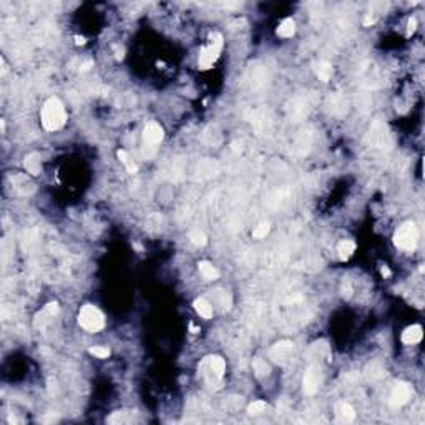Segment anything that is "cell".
I'll use <instances>...</instances> for the list:
<instances>
[{
    "instance_id": "7c38bea8",
    "label": "cell",
    "mask_w": 425,
    "mask_h": 425,
    "mask_svg": "<svg viewBox=\"0 0 425 425\" xmlns=\"http://www.w3.org/2000/svg\"><path fill=\"white\" fill-rule=\"evenodd\" d=\"M335 415H337V419L341 420V422H346V424H349L355 419L354 408L346 402H341L335 406Z\"/></svg>"
},
{
    "instance_id": "4fadbf2b",
    "label": "cell",
    "mask_w": 425,
    "mask_h": 425,
    "mask_svg": "<svg viewBox=\"0 0 425 425\" xmlns=\"http://www.w3.org/2000/svg\"><path fill=\"white\" fill-rule=\"evenodd\" d=\"M198 269H200V274L206 279V281H214V279L220 277V271H218L211 262H208V261L198 262Z\"/></svg>"
},
{
    "instance_id": "f1b7e54d",
    "label": "cell",
    "mask_w": 425,
    "mask_h": 425,
    "mask_svg": "<svg viewBox=\"0 0 425 425\" xmlns=\"http://www.w3.org/2000/svg\"><path fill=\"white\" fill-rule=\"evenodd\" d=\"M189 329H191V331H193V333H194V334H196V333H200V329H198V327H194V326H193V324H191V326H189Z\"/></svg>"
},
{
    "instance_id": "8992f818",
    "label": "cell",
    "mask_w": 425,
    "mask_h": 425,
    "mask_svg": "<svg viewBox=\"0 0 425 425\" xmlns=\"http://www.w3.org/2000/svg\"><path fill=\"white\" fill-rule=\"evenodd\" d=\"M412 394H414V390H412V387L408 386V384L399 382L397 386L392 388L390 397H388V404H390L392 407H402L412 399Z\"/></svg>"
},
{
    "instance_id": "e0dca14e",
    "label": "cell",
    "mask_w": 425,
    "mask_h": 425,
    "mask_svg": "<svg viewBox=\"0 0 425 425\" xmlns=\"http://www.w3.org/2000/svg\"><path fill=\"white\" fill-rule=\"evenodd\" d=\"M354 251H355V244L349 240L341 241L337 244V253H339V258H341L342 261H347V259L354 254Z\"/></svg>"
},
{
    "instance_id": "ffe728a7",
    "label": "cell",
    "mask_w": 425,
    "mask_h": 425,
    "mask_svg": "<svg viewBox=\"0 0 425 425\" xmlns=\"http://www.w3.org/2000/svg\"><path fill=\"white\" fill-rule=\"evenodd\" d=\"M189 240H191L194 246H204L206 242H208L206 234L203 231H200V229H193V231L189 233Z\"/></svg>"
},
{
    "instance_id": "52a82bcc",
    "label": "cell",
    "mask_w": 425,
    "mask_h": 425,
    "mask_svg": "<svg viewBox=\"0 0 425 425\" xmlns=\"http://www.w3.org/2000/svg\"><path fill=\"white\" fill-rule=\"evenodd\" d=\"M322 382V374L321 367L319 366H311L304 374V394L306 395H314L317 392L319 386Z\"/></svg>"
},
{
    "instance_id": "484cf974",
    "label": "cell",
    "mask_w": 425,
    "mask_h": 425,
    "mask_svg": "<svg viewBox=\"0 0 425 425\" xmlns=\"http://www.w3.org/2000/svg\"><path fill=\"white\" fill-rule=\"evenodd\" d=\"M92 65H93L92 62H85V63L82 65V67H80V70H82V72H87V70H90V67H92Z\"/></svg>"
},
{
    "instance_id": "cb8c5ba5",
    "label": "cell",
    "mask_w": 425,
    "mask_h": 425,
    "mask_svg": "<svg viewBox=\"0 0 425 425\" xmlns=\"http://www.w3.org/2000/svg\"><path fill=\"white\" fill-rule=\"evenodd\" d=\"M415 25H417L415 18H410V20H408V32H407V35H410L412 32L415 30Z\"/></svg>"
},
{
    "instance_id": "d4e9b609",
    "label": "cell",
    "mask_w": 425,
    "mask_h": 425,
    "mask_svg": "<svg viewBox=\"0 0 425 425\" xmlns=\"http://www.w3.org/2000/svg\"><path fill=\"white\" fill-rule=\"evenodd\" d=\"M374 22H375V18L372 17V14H369V15H367L366 18H364V25H366V27H369L370 23H374Z\"/></svg>"
},
{
    "instance_id": "ac0fdd59",
    "label": "cell",
    "mask_w": 425,
    "mask_h": 425,
    "mask_svg": "<svg viewBox=\"0 0 425 425\" xmlns=\"http://www.w3.org/2000/svg\"><path fill=\"white\" fill-rule=\"evenodd\" d=\"M253 369H254V372H256V375L259 379L269 375V372H271L269 366L266 364V361H262V359H256V361L253 362Z\"/></svg>"
},
{
    "instance_id": "83f0119b",
    "label": "cell",
    "mask_w": 425,
    "mask_h": 425,
    "mask_svg": "<svg viewBox=\"0 0 425 425\" xmlns=\"http://www.w3.org/2000/svg\"><path fill=\"white\" fill-rule=\"evenodd\" d=\"M75 40H76V43H78V45H83V43H85L83 37H75Z\"/></svg>"
},
{
    "instance_id": "ba28073f",
    "label": "cell",
    "mask_w": 425,
    "mask_h": 425,
    "mask_svg": "<svg viewBox=\"0 0 425 425\" xmlns=\"http://www.w3.org/2000/svg\"><path fill=\"white\" fill-rule=\"evenodd\" d=\"M294 354V346L293 342L289 341H282V342H277L276 346L271 349V359L274 362H284V361H289Z\"/></svg>"
},
{
    "instance_id": "277c9868",
    "label": "cell",
    "mask_w": 425,
    "mask_h": 425,
    "mask_svg": "<svg viewBox=\"0 0 425 425\" xmlns=\"http://www.w3.org/2000/svg\"><path fill=\"white\" fill-rule=\"evenodd\" d=\"M211 43L208 47H203L200 52V68H206L213 67V63L218 60L220 56V52H221V47H222V37L221 34H211Z\"/></svg>"
},
{
    "instance_id": "4316f807",
    "label": "cell",
    "mask_w": 425,
    "mask_h": 425,
    "mask_svg": "<svg viewBox=\"0 0 425 425\" xmlns=\"http://www.w3.org/2000/svg\"><path fill=\"white\" fill-rule=\"evenodd\" d=\"M380 271H382V276H390V269L386 268V266H384V268L380 269Z\"/></svg>"
},
{
    "instance_id": "6da1fadb",
    "label": "cell",
    "mask_w": 425,
    "mask_h": 425,
    "mask_svg": "<svg viewBox=\"0 0 425 425\" xmlns=\"http://www.w3.org/2000/svg\"><path fill=\"white\" fill-rule=\"evenodd\" d=\"M65 121H67V111H65L63 103L55 96L48 98L42 108L43 128L48 129V131H56V129L63 128Z\"/></svg>"
},
{
    "instance_id": "9a60e30c",
    "label": "cell",
    "mask_w": 425,
    "mask_h": 425,
    "mask_svg": "<svg viewBox=\"0 0 425 425\" xmlns=\"http://www.w3.org/2000/svg\"><path fill=\"white\" fill-rule=\"evenodd\" d=\"M296 34V22L293 18H284L277 27V35L282 38H291Z\"/></svg>"
},
{
    "instance_id": "9c48e42d",
    "label": "cell",
    "mask_w": 425,
    "mask_h": 425,
    "mask_svg": "<svg viewBox=\"0 0 425 425\" xmlns=\"http://www.w3.org/2000/svg\"><path fill=\"white\" fill-rule=\"evenodd\" d=\"M163 135H165L163 128L156 121H149V123H147V127L143 128V140L149 147H156L163 140Z\"/></svg>"
},
{
    "instance_id": "2e32d148",
    "label": "cell",
    "mask_w": 425,
    "mask_h": 425,
    "mask_svg": "<svg viewBox=\"0 0 425 425\" xmlns=\"http://www.w3.org/2000/svg\"><path fill=\"white\" fill-rule=\"evenodd\" d=\"M193 306H194V309H196V313L200 314L201 317H204V319L213 317V306L209 304V302L206 301V299H203V297L196 299V301L193 302Z\"/></svg>"
},
{
    "instance_id": "7402d4cb",
    "label": "cell",
    "mask_w": 425,
    "mask_h": 425,
    "mask_svg": "<svg viewBox=\"0 0 425 425\" xmlns=\"http://www.w3.org/2000/svg\"><path fill=\"white\" fill-rule=\"evenodd\" d=\"M118 158H120L121 163H123L125 166L128 168V171L131 173V175H133V173L138 171V166H136V165L129 163V158H128V155H127V151H123V149H120V151H118Z\"/></svg>"
},
{
    "instance_id": "44dd1931",
    "label": "cell",
    "mask_w": 425,
    "mask_h": 425,
    "mask_svg": "<svg viewBox=\"0 0 425 425\" xmlns=\"http://www.w3.org/2000/svg\"><path fill=\"white\" fill-rule=\"evenodd\" d=\"M88 352H90L92 355H95V357H98V359H107L108 355H110V349H108V347H105V346L90 347Z\"/></svg>"
},
{
    "instance_id": "8fae6325",
    "label": "cell",
    "mask_w": 425,
    "mask_h": 425,
    "mask_svg": "<svg viewBox=\"0 0 425 425\" xmlns=\"http://www.w3.org/2000/svg\"><path fill=\"white\" fill-rule=\"evenodd\" d=\"M23 166L30 175H38L40 169H42V158H40L38 153H30L23 160Z\"/></svg>"
},
{
    "instance_id": "5bb4252c",
    "label": "cell",
    "mask_w": 425,
    "mask_h": 425,
    "mask_svg": "<svg viewBox=\"0 0 425 425\" xmlns=\"http://www.w3.org/2000/svg\"><path fill=\"white\" fill-rule=\"evenodd\" d=\"M314 72H315V75L319 76V80H322V82H329L331 76H333V74H334V68L329 62H319V63L314 65Z\"/></svg>"
},
{
    "instance_id": "30bf717a",
    "label": "cell",
    "mask_w": 425,
    "mask_h": 425,
    "mask_svg": "<svg viewBox=\"0 0 425 425\" xmlns=\"http://www.w3.org/2000/svg\"><path fill=\"white\" fill-rule=\"evenodd\" d=\"M422 327L419 324H414V326H408L406 331L402 333V342L406 344H417L422 341Z\"/></svg>"
},
{
    "instance_id": "5b68a950",
    "label": "cell",
    "mask_w": 425,
    "mask_h": 425,
    "mask_svg": "<svg viewBox=\"0 0 425 425\" xmlns=\"http://www.w3.org/2000/svg\"><path fill=\"white\" fill-rule=\"evenodd\" d=\"M201 369L204 370L203 374L208 379V382L216 386V384L221 382L222 375H224L226 364L220 355H211V357H206V361L201 364Z\"/></svg>"
},
{
    "instance_id": "603a6c76",
    "label": "cell",
    "mask_w": 425,
    "mask_h": 425,
    "mask_svg": "<svg viewBox=\"0 0 425 425\" xmlns=\"http://www.w3.org/2000/svg\"><path fill=\"white\" fill-rule=\"evenodd\" d=\"M269 233V222H261V224L256 226V229L253 231V236L258 238V240H261V238H266Z\"/></svg>"
},
{
    "instance_id": "3957f363",
    "label": "cell",
    "mask_w": 425,
    "mask_h": 425,
    "mask_svg": "<svg viewBox=\"0 0 425 425\" xmlns=\"http://www.w3.org/2000/svg\"><path fill=\"white\" fill-rule=\"evenodd\" d=\"M419 240V231L412 221L404 222L394 234V244L402 251H414Z\"/></svg>"
},
{
    "instance_id": "d6986e66",
    "label": "cell",
    "mask_w": 425,
    "mask_h": 425,
    "mask_svg": "<svg viewBox=\"0 0 425 425\" xmlns=\"http://www.w3.org/2000/svg\"><path fill=\"white\" fill-rule=\"evenodd\" d=\"M248 410H249L251 415H261V414H264V412L269 410V406L264 402V400H256V402L251 404Z\"/></svg>"
},
{
    "instance_id": "7a4b0ae2",
    "label": "cell",
    "mask_w": 425,
    "mask_h": 425,
    "mask_svg": "<svg viewBox=\"0 0 425 425\" xmlns=\"http://www.w3.org/2000/svg\"><path fill=\"white\" fill-rule=\"evenodd\" d=\"M78 324L82 329H85L87 333H98L105 327V317L102 314V311L98 307L87 304L80 309L78 314Z\"/></svg>"
}]
</instances>
